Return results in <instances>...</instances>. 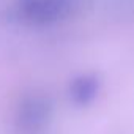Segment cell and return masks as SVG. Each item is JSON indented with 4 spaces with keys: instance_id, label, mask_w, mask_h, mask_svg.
Here are the masks:
<instances>
[{
    "instance_id": "cell-3",
    "label": "cell",
    "mask_w": 134,
    "mask_h": 134,
    "mask_svg": "<svg viewBox=\"0 0 134 134\" xmlns=\"http://www.w3.org/2000/svg\"><path fill=\"white\" fill-rule=\"evenodd\" d=\"M99 88L101 82L96 74H81L71 81L68 87V96L74 106L85 107L98 98Z\"/></svg>"
},
{
    "instance_id": "cell-2",
    "label": "cell",
    "mask_w": 134,
    "mask_h": 134,
    "mask_svg": "<svg viewBox=\"0 0 134 134\" xmlns=\"http://www.w3.org/2000/svg\"><path fill=\"white\" fill-rule=\"evenodd\" d=\"M51 115V103L38 93L27 95L18 107V123L25 131H36L47 123Z\"/></svg>"
},
{
    "instance_id": "cell-1",
    "label": "cell",
    "mask_w": 134,
    "mask_h": 134,
    "mask_svg": "<svg viewBox=\"0 0 134 134\" xmlns=\"http://www.w3.org/2000/svg\"><path fill=\"white\" fill-rule=\"evenodd\" d=\"M77 0H16L14 14L27 25H51L70 18Z\"/></svg>"
}]
</instances>
